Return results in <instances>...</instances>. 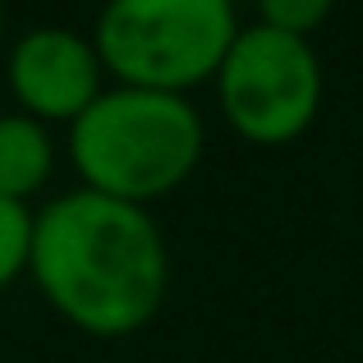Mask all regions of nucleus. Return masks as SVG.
I'll return each instance as SVG.
<instances>
[{
  "mask_svg": "<svg viewBox=\"0 0 363 363\" xmlns=\"http://www.w3.org/2000/svg\"><path fill=\"white\" fill-rule=\"evenodd\" d=\"M28 276L69 327L133 336L161 313L170 253L147 207L74 189L33 212Z\"/></svg>",
  "mask_w": 363,
  "mask_h": 363,
  "instance_id": "nucleus-1",
  "label": "nucleus"
},
{
  "mask_svg": "<svg viewBox=\"0 0 363 363\" xmlns=\"http://www.w3.org/2000/svg\"><path fill=\"white\" fill-rule=\"evenodd\" d=\"M207 147L203 116L189 97L116 83L69 124V161L83 189L116 203L152 207L198 170Z\"/></svg>",
  "mask_w": 363,
  "mask_h": 363,
  "instance_id": "nucleus-2",
  "label": "nucleus"
},
{
  "mask_svg": "<svg viewBox=\"0 0 363 363\" xmlns=\"http://www.w3.org/2000/svg\"><path fill=\"white\" fill-rule=\"evenodd\" d=\"M235 37V0H106L92 28V46L116 83L175 97L216 79Z\"/></svg>",
  "mask_w": 363,
  "mask_h": 363,
  "instance_id": "nucleus-3",
  "label": "nucleus"
},
{
  "mask_svg": "<svg viewBox=\"0 0 363 363\" xmlns=\"http://www.w3.org/2000/svg\"><path fill=\"white\" fill-rule=\"evenodd\" d=\"M212 83L225 124L257 147L303 138L322 111V60L313 42L267 23L240 28Z\"/></svg>",
  "mask_w": 363,
  "mask_h": 363,
  "instance_id": "nucleus-4",
  "label": "nucleus"
},
{
  "mask_svg": "<svg viewBox=\"0 0 363 363\" xmlns=\"http://www.w3.org/2000/svg\"><path fill=\"white\" fill-rule=\"evenodd\" d=\"M9 92L18 111L42 124H74L101 97L106 65H101L92 37L74 28H33L9 51Z\"/></svg>",
  "mask_w": 363,
  "mask_h": 363,
  "instance_id": "nucleus-5",
  "label": "nucleus"
},
{
  "mask_svg": "<svg viewBox=\"0 0 363 363\" xmlns=\"http://www.w3.org/2000/svg\"><path fill=\"white\" fill-rule=\"evenodd\" d=\"M55 170V143L42 120L9 111L0 116V198L9 203H28L42 194L46 179Z\"/></svg>",
  "mask_w": 363,
  "mask_h": 363,
  "instance_id": "nucleus-6",
  "label": "nucleus"
},
{
  "mask_svg": "<svg viewBox=\"0 0 363 363\" xmlns=\"http://www.w3.org/2000/svg\"><path fill=\"white\" fill-rule=\"evenodd\" d=\"M33 257V207L0 198V290L28 272Z\"/></svg>",
  "mask_w": 363,
  "mask_h": 363,
  "instance_id": "nucleus-7",
  "label": "nucleus"
},
{
  "mask_svg": "<svg viewBox=\"0 0 363 363\" xmlns=\"http://www.w3.org/2000/svg\"><path fill=\"white\" fill-rule=\"evenodd\" d=\"M253 5H257V23L276 28V33L308 37L331 18L336 0H253Z\"/></svg>",
  "mask_w": 363,
  "mask_h": 363,
  "instance_id": "nucleus-8",
  "label": "nucleus"
},
{
  "mask_svg": "<svg viewBox=\"0 0 363 363\" xmlns=\"http://www.w3.org/2000/svg\"><path fill=\"white\" fill-rule=\"evenodd\" d=\"M0 37H5V9H0Z\"/></svg>",
  "mask_w": 363,
  "mask_h": 363,
  "instance_id": "nucleus-9",
  "label": "nucleus"
}]
</instances>
